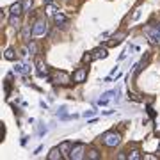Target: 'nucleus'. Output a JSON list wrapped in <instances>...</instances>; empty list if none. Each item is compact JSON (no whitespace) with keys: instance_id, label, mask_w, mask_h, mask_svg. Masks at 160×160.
<instances>
[{"instance_id":"nucleus-22","label":"nucleus","mask_w":160,"mask_h":160,"mask_svg":"<svg viewBox=\"0 0 160 160\" xmlns=\"http://www.w3.org/2000/svg\"><path fill=\"white\" fill-rule=\"evenodd\" d=\"M29 52L30 53H36V52H38V46H36L34 43H29Z\"/></svg>"},{"instance_id":"nucleus-27","label":"nucleus","mask_w":160,"mask_h":160,"mask_svg":"<svg viewBox=\"0 0 160 160\" xmlns=\"http://www.w3.org/2000/svg\"><path fill=\"white\" fill-rule=\"evenodd\" d=\"M158 29H160V25H158Z\"/></svg>"},{"instance_id":"nucleus-7","label":"nucleus","mask_w":160,"mask_h":160,"mask_svg":"<svg viewBox=\"0 0 160 160\" xmlns=\"http://www.w3.org/2000/svg\"><path fill=\"white\" fill-rule=\"evenodd\" d=\"M9 12H11V14H16V16H20L22 12H25V11H23V4H22V2L12 4V6L9 7Z\"/></svg>"},{"instance_id":"nucleus-3","label":"nucleus","mask_w":160,"mask_h":160,"mask_svg":"<svg viewBox=\"0 0 160 160\" xmlns=\"http://www.w3.org/2000/svg\"><path fill=\"white\" fill-rule=\"evenodd\" d=\"M144 32H146V36L149 38V41H151L153 45L160 46V29L158 27H151V25H148V27H144Z\"/></svg>"},{"instance_id":"nucleus-20","label":"nucleus","mask_w":160,"mask_h":160,"mask_svg":"<svg viewBox=\"0 0 160 160\" xmlns=\"http://www.w3.org/2000/svg\"><path fill=\"white\" fill-rule=\"evenodd\" d=\"M46 12H48V14H50V16H53V14H55V12H57V9H55V7L52 6H46Z\"/></svg>"},{"instance_id":"nucleus-6","label":"nucleus","mask_w":160,"mask_h":160,"mask_svg":"<svg viewBox=\"0 0 160 160\" xmlns=\"http://www.w3.org/2000/svg\"><path fill=\"white\" fill-rule=\"evenodd\" d=\"M86 78H87V68H78L73 73V82H77V84L86 82Z\"/></svg>"},{"instance_id":"nucleus-10","label":"nucleus","mask_w":160,"mask_h":160,"mask_svg":"<svg viewBox=\"0 0 160 160\" xmlns=\"http://www.w3.org/2000/svg\"><path fill=\"white\" fill-rule=\"evenodd\" d=\"M30 34H32V27H30V25H25V27L22 29V39L25 41V43H29Z\"/></svg>"},{"instance_id":"nucleus-11","label":"nucleus","mask_w":160,"mask_h":160,"mask_svg":"<svg viewBox=\"0 0 160 160\" xmlns=\"http://www.w3.org/2000/svg\"><path fill=\"white\" fill-rule=\"evenodd\" d=\"M62 158V151H61V148H53L48 153V160H61Z\"/></svg>"},{"instance_id":"nucleus-16","label":"nucleus","mask_w":160,"mask_h":160,"mask_svg":"<svg viewBox=\"0 0 160 160\" xmlns=\"http://www.w3.org/2000/svg\"><path fill=\"white\" fill-rule=\"evenodd\" d=\"M4 57H6L7 61H16V52L12 50V48H7L6 53H4Z\"/></svg>"},{"instance_id":"nucleus-14","label":"nucleus","mask_w":160,"mask_h":160,"mask_svg":"<svg viewBox=\"0 0 160 160\" xmlns=\"http://www.w3.org/2000/svg\"><path fill=\"white\" fill-rule=\"evenodd\" d=\"M141 158H142V155H141L139 149H132L128 153V160H141Z\"/></svg>"},{"instance_id":"nucleus-25","label":"nucleus","mask_w":160,"mask_h":160,"mask_svg":"<svg viewBox=\"0 0 160 160\" xmlns=\"http://www.w3.org/2000/svg\"><path fill=\"white\" fill-rule=\"evenodd\" d=\"M45 2V6H50V4H53V0H43Z\"/></svg>"},{"instance_id":"nucleus-23","label":"nucleus","mask_w":160,"mask_h":160,"mask_svg":"<svg viewBox=\"0 0 160 160\" xmlns=\"http://www.w3.org/2000/svg\"><path fill=\"white\" fill-rule=\"evenodd\" d=\"M142 158H146V160H155V158H158L157 155H142Z\"/></svg>"},{"instance_id":"nucleus-5","label":"nucleus","mask_w":160,"mask_h":160,"mask_svg":"<svg viewBox=\"0 0 160 160\" xmlns=\"http://www.w3.org/2000/svg\"><path fill=\"white\" fill-rule=\"evenodd\" d=\"M87 153H86V146L84 144H75L71 148V153H69V158L71 160H80V158H86Z\"/></svg>"},{"instance_id":"nucleus-12","label":"nucleus","mask_w":160,"mask_h":160,"mask_svg":"<svg viewBox=\"0 0 160 160\" xmlns=\"http://www.w3.org/2000/svg\"><path fill=\"white\" fill-rule=\"evenodd\" d=\"M59 148H61V151H62V155H66V157L69 158V153H71V148H73V144L69 142V141H64V142L61 144Z\"/></svg>"},{"instance_id":"nucleus-17","label":"nucleus","mask_w":160,"mask_h":160,"mask_svg":"<svg viewBox=\"0 0 160 160\" xmlns=\"http://www.w3.org/2000/svg\"><path fill=\"white\" fill-rule=\"evenodd\" d=\"M16 69L20 71V73H23V75H25V73H29V71H30V66H29V64H23V62H20V64H16Z\"/></svg>"},{"instance_id":"nucleus-24","label":"nucleus","mask_w":160,"mask_h":160,"mask_svg":"<svg viewBox=\"0 0 160 160\" xmlns=\"http://www.w3.org/2000/svg\"><path fill=\"white\" fill-rule=\"evenodd\" d=\"M118 158H119V160H125V158H128V155H125V153H119V155H118Z\"/></svg>"},{"instance_id":"nucleus-13","label":"nucleus","mask_w":160,"mask_h":160,"mask_svg":"<svg viewBox=\"0 0 160 160\" xmlns=\"http://www.w3.org/2000/svg\"><path fill=\"white\" fill-rule=\"evenodd\" d=\"M87 158L89 160H98L100 158V151H98L96 148H91L89 151H87Z\"/></svg>"},{"instance_id":"nucleus-8","label":"nucleus","mask_w":160,"mask_h":160,"mask_svg":"<svg viewBox=\"0 0 160 160\" xmlns=\"http://www.w3.org/2000/svg\"><path fill=\"white\" fill-rule=\"evenodd\" d=\"M53 22H55V25H66L68 23V16L62 14V12H55L53 14Z\"/></svg>"},{"instance_id":"nucleus-9","label":"nucleus","mask_w":160,"mask_h":160,"mask_svg":"<svg viewBox=\"0 0 160 160\" xmlns=\"http://www.w3.org/2000/svg\"><path fill=\"white\" fill-rule=\"evenodd\" d=\"M91 53H92V59H94V61H96V59H105L107 57V48H94Z\"/></svg>"},{"instance_id":"nucleus-18","label":"nucleus","mask_w":160,"mask_h":160,"mask_svg":"<svg viewBox=\"0 0 160 160\" xmlns=\"http://www.w3.org/2000/svg\"><path fill=\"white\" fill-rule=\"evenodd\" d=\"M9 25H12V27H18V25H20V16H16V14H11V18H9Z\"/></svg>"},{"instance_id":"nucleus-1","label":"nucleus","mask_w":160,"mask_h":160,"mask_svg":"<svg viewBox=\"0 0 160 160\" xmlns=\"http://www.w3.org/2000/svg\"><path fill=\"white\" fill-rule=\"evenodd\" d=\"M46 34H48V22H46L45 18L36 20L34 25H32V36L41 38V36H46Z\"/></svg>"},{"instance_id":"nucleus-19","label":"nucleus","mask_w":160,"mask_h":160,"mask_svg":"<svg viewBox=\"0 0 160 160\" xmlns=\"http://www.w3.org/2000/svg\"><path fill=\"white\" fill-rule=\"evenodd\" d=\"M22 4H23V11H29L30 6H32V0H23Z\"/></svg>"},{"instance_id":"nucleus-21","label":"nucleus","mask_w":160,"mask_h":160,"mask_svg":"<svg viewBox=\"0 0 160 160\" xmlns=\"http://www.w3.org/2000/svg\"><path fill=\"white\" fill-rule=\"evenodd\" d=\"M91 61H94V59H92V53H86V55L82 57V62H91Z\"/></svg>"},{"instance_id":"nucleus-4","label":"nucleus","mask_w":160,"mask_h":160,"mask_svg":"<svg viewBox=\"0 0 160 160\" xmlns=\"http://www.w3.org/2000/svg\"><path fill=\"white\" fill-rule=\"evenodd\" d=\"M52 82L59 84V86H68L69 82H71V77L66 71H55V73L52 75Z\"/></svg>"},{"instance_id":"nucleus-26","label":"nucleus","mask_w":160,"mask_h":160,"mask_svg":"<svg viewBox=\"0 0 160 160\" xmlns=\"http://www.w3.org/2000/svg\"><path fill=\"white\" fill-rule=\"evenodd\" d=\"M158 153H160V144H158Z\"/></svg>"},{"instance_id":"nucleus-2","label":"nucleus","mask_w":160,"mask_h":160,"mask_svg":"<svg viewBox=\"0 0 160 160\" xmlns=\"http://www.w3.org/2000/svg\"><path fill=\"white\" fill-rule=\"evenodd\" d=\"M103 144L105 146H109V148H116L118 144L121 142V135L118 133V132H105L102 137Z\"/></svg>"},{"instance_id":"nucleus-15","label":"nucleus","mask_w":160,"mask_h":160,"mask_svg":"<svg viewBox=\"0 0 160 160\" xmlns=\"http://www.w3.org/2000/svg\"><path fill=\"white\" fill-rule=\"evenodd\" d=\"M36 64H38V73H39V77H45V75H46V66L43 64V61H39V59H38V61H36Z\"/></svg>"}]
</instances>
